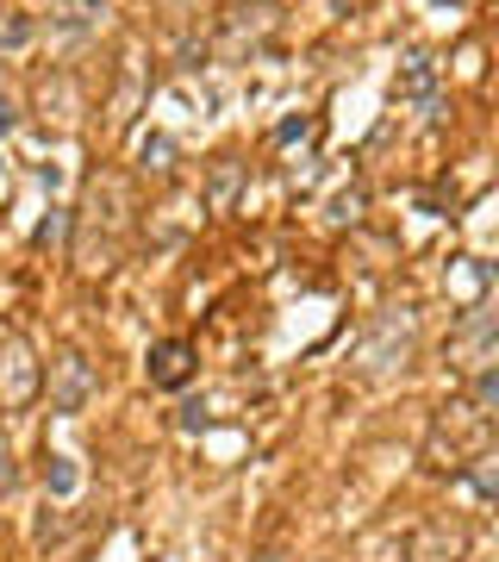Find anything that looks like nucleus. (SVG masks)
<instances>
[{"label":"nucleus","instance_id":"nucleus-8","mask_svg":"<svg viewBox=\"0 0 499 562\" xmlns=\"http://www.w3.org/2000/svg\"><path fill=\"white\" fill-rule=\"evenodd\" d=\"M431 88H437V69H431V56H406V69H399V101L431 106Z\"/></svg>","mask_w":499,"mask_h":562},{"label":"nucleus","instance_id":"nucleus-6","mask_svg":"<svg viewBox=\"0 0 499 562\" xmlns=\"http://www.w3.org/2000/svg\"><path fill=\"white\" fill-rule=\"evenodd\" d=\"M449 357L469 362V369H494V362H499V312H474L469 325L456 332Z\"/></svg>","mask_w":499,"mask_h":562},{"label":"nucleus","instance_id":"nucleus-14","mask_svg":"<svg viewBox=\"0 0 499 562\" xmlns=\"http://www.w3.org/2000/svg\"><path fill=\"white\" fill-rule=\"evenodd\" d=\"M181 425H188V432H206V425H213V412H206V407H188V412H181Z\"/></svg>","mask_w":499,"mask_h":562},{"label":"nucleus","instance_id":"nucleus-9","mask_svg":"<svg viewBox=\"0 0 499 562\" xmlns=\"http://www.w3.org/2000/svg\"><path fill=\"white\" fill-rule=\"evenodd\" d=\"M238 181H244V163H238V156H219V169H213V194H206V201L219 206H231V194H238Z\"/></svg>","mask_w":499,"mask_h":562},{"label":"nucleus","instance_id":"nucleus-13","mask_svg":"<svg viewBox=\"0 0 499 562\" xmlns=\"http://www.w3.org/2000/svg\"><path fill=\"white\" fill-rule=\"evenodd\" d=\"M474 387H481V400H487V407H499V362H494V369H481V382H474Z\"/></svg>","mask_w":499,"mask_h":562},{"label":"nucleus","instance_id":"nucleus-10","mask_svg":"<svg viewBox=\"0 0 499 562\" xmlns=\"http://www.w3.org/2000/svg\"><path fill=\"white\" fill-rule=\"evenodd\" d=\"M31 20H25V13H0V51H25V44H31Z\"/></svg>","mask_w":499,"mask_h":562},{"label":"nucleus","instance_id":"nucleus-5","mask_svg":"<svg viewBox=\"0 0 499 562\" xmlns=\"http://www.w3.org/2000/svg\"><path fill=\"white\" fill-rule=\"evenodd\" d=\"M88 394H94V369L88 357H56L50 362V412H81L88 407Z\"/></svg>","mask_w":499,"mask_h":562},{"label":"nucleus","instance_id":"nucleus-12","mask_svg":"<svg viewBox=\"0 0 499 562\" xmlns=\"http://www.w3.org/2000/svg\"><path fill=\"white\" fill-rule=\"evenodd\" d=\"M50 494H75V462L69 457H50Z\"/></svg>","mask_w":499,"mask_h":562},{"label":"nucleus","instance_id":"nucleus-15","mask_svg":"<svg viewBox=\"0 0 499 562\" xmlns=\"http://www.w3.org/2000/svg\"><path fill=\"white\" fill-rule=\"evenodd\" d=\"M306 131H312V119H287V126L274 131V138H281V144H294V138H306Z\"/></svg>","mask_w":499,"mask_h":562},{"label":"nucleus","instance_id":"nucleus-17","mask_svg":"<svg viewBox=\"0 0 499 562\" xmlns=\"http://www.w3.org/2000/svg\"><path fill=\"white\" fill-rule=\"evenodd\" d=\"M13 482H20V469H13V457H0V494H7Z\"/></svg>","mask_w":499,"mask_h":562},{"label":"nucleus","instance_id":"nucleus-3","mask_svg":"<svg viewBox=\"0 0 499 562\" xmlns=\"http://www.w3.org/2000/svg\"><path fill=\"white\" fill-rule=\"evenodd\" d=\"M38 387H44V369L31 362V350H25V337H7L0 344V407L20 412L38 400Z\"/></svg>","mask_w":499,"mask_h":562},{"label":"nucleus","instance_id":"nucleus-11","mask_svg":"<svg viewBox=\"0 0 499 562\" xmlns=\"http://www.w3.org/2000/svg\"><path fill=\"white\" fill-rule=\"evenodd\" d=\"M138 156H144V169H169L175 144H169V138H163V131H150L144 144H138Z\"/></svg>","mask_w":499,"mask_h":562},{"label":"nucleus","instance_id":"nucleus-2","mask_svg":"<svg viewBox=\"0 0 499 562\" xmlns=\"http://www.w3.org/2000/svg\"><path fill=\"white\" fill-rule=\"evenodd\" d=\"M412 337H419V319H412L406 307L381 312V319L369 325V337L356 344V369H362V375H387L394 362L412 357Z\"/></svg>","mask_w":499,"mask_h":562},{"label":"nucleus","instance_id":"nucleus-18","mask_svg":"<svg viewBox=\"0 0 499 562\" xmlns=\"http://www.w3.org/2000/svg\"><path fill=\"white\" fill-rule=\"evenodd\" d=\"M256 562H287V550H263V557H256Z\"/></svg>","mask_w":499,"mask_h":562},{"label":"nucleus","instance_id":"nucleus-1","mask_svg":"<svg viewBox=\"0 0 499 562\" xmlns=\"http://www.w3.org/2000/svg\"><path fill=\"white\" fill-rule=\"evenodd\" d=\"M125 213H131V201H125L119 176L88 181V201H81V219H75V263H81V269H113Z\"/></svg>","mask_w":499,"mask_h":562},{"label":"nucleus","instance_id":"nucleus-16","mask_svg":"<svg viewBox=\"0 0 499 562\" xmlns=\"http://www.w3.org/2000/svg\"><path fill=\"white\" fill-rule=\"evenodd\" d=\"M7 126H20V106H13L7 94H0V131H7Z\"/></svg>","mask_w":499,"mask_h":562},{"label":"nucleus","instance_id":"nucleus-7","mask_svg":"<svg viewBox=\"0 0 499 562\" xmlns=\"http://www.w3.org/2000/svg\"><path fill=\"white\" fill-rule=\"evenodd\" d=\"M194 369H200V357H194V344H181V337H163L150 350V382L156 387H188Z\"/></svg>","mask_w":499,"mask_h":562},{"label":"nucleus","instance_id":"nucleus-4","mask_svg":"<svg viewBox=\"0 0 499 562\" xmlns=\"http://www.w3.org/2000/svg\"><path fill=\"white\" fill-rule=\"evenodd\" d=\"M274 20H281V7L274 0H250V7H231L225 13V31H219V51L225 56H250L263 38L274 31Z\"/></svg>","mask_w":499,"mask_h":562}]
</instances>
